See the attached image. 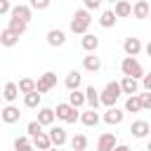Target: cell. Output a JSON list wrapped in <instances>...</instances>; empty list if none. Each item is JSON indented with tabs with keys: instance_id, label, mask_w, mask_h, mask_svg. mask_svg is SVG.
<instances>
[{
	"instance_id": "1",
	"label": "cell",
	"mask_w": 151,
	"mask_h": 151,
	"mask_svg": "<svg viewBox=\"0 0 151 151\" xmlns=\"http://www.w3.org/2000/svg\"><path fill=\"white\" fill-rule=\"evenodd\" d=\"M90 24H92V14H90V9H76L73 17H71V33H76V35H85L87 28H90Z\"/></svg>"
},
{
	"instance_id": "2",
	"label": "cell",
	"mask_w": 151,
	"mask_h": 151,
	"mask_svg": "<svg viewBox=\"0 0 151 151\" xmlns=\"http://www.w3.org/2000/svg\"><path fill=\"white\" fill-rule=\"evenodd\" d=\"M120 94H123V87H120V83L111 80V83H106V87L101 90V104L111 109V106H116V101L120 99Z\"/></svg>"
},
{
	"instance_id": "3",
	"label": "cell",
	"mask_w": 151,
	"mask_h": 151,
	"mask_svg": "<svg viewBox=\"0 0 151 151\" xmlns=\"http://www.w3.org/2000/svg\"><path fill=\"white\" fill-rule=\"evenodd\" d=\"M120 71H123V76H130V78H137V80H142L146 73H144V66L134 59V57H125L123 61H120Z\"/></svg>"
},
{
	"instance_id": "4",
	"label": "cell",
	"mask_w": 151,
	"mask_h": 151,
	"mask_svg": "<svg viewBox=\"0 0 151 151\" xmlns=\"http://www.w3.org/2000/svg\"><path fill=\"white\" fill-rule=\"evenodd\" d=\"M54 113H57V118H59V120H64V123H76V120H80L78 109H76V106H71L68 101H66V104H57Z\"/></svg>"
},
{
	"instance_id": "5",
	"label": "cell",
	"mask_w": 151,
	"mask_h": 151,
	"mask_svg": "<svg viewBox=\"0 0 151 151\" xmlns=\"http://www.w3.org/2000/svg\"><path fill=\"white\" fill-rule=\"evenodd\" d=\"M54 85H57V73H54V71H45V73L38 78V92H40V94L50 92Z\"/></svg>"
},
{
	"instance_id": "6",
	"label": "cell",
	"mask_w": 151,
	"mask_h": 151,
	"mask_svg": "<svg viewBox=\"0 0 151 151\" xmlns=\"http://www.w3.org/2000/svg\"><path fill=\"white\" fill-rule=\"evenodd\" d=\"M144 50V45H142V40L139 38H125L123 40V52H125V57H137L139 52Z\"/></svg>"
},
{
	"instance_id": "7",
	"label": "cell",
	"mask_w": 151,
	"mask_h": 151,
	"mask_svg": "<svg viewBox=\"0 0 151 151\" xmlns=\"http://www.w3.org/2000/svg\"><path fill=\"white\" fill-rule=\"evenodd\" d=\"M118 146V139L113 132H104L99 139H97V151H113Z\"/></svg>"
},
{
	"instance_id": "8",
	"label": "cell",
	"mask_w": 151,
	"mask_h": 151,
	"mask_svg": "<svg viewBox=\"0 0 151 151\" xmlns=\"http://www.w3.org/2000/svg\"><path fill=\"white\" fill-rule=\"evenodd\" d=\"M47 134H50V139H52V146H57V149H61V146L68 142V137H66V130H64V127H57V125H52Z\"/></svg>"
},
{
	"instance_id": "9",
	"label": "cell",
	"mask_w": 151,
	"mask_h": 151,
	"mask_svg": "<svg viewBox=\"0 0 151 151\" xmlns=\"http://www.w3.org/2000/svg\"><path fill=\"white\" fill-rule=\"evenodd\" d=\"M12 19H21V21H31L33 19V7L31 5H14V9H12V14H9Z\"/></svg>"
},
{
	"instance_id": "10",
	"label": "cell",
	"mask_w": 151,
	"mask_h": 151,
	"mask_svg": "<svg viewBox=\"0 0 151 151\" xmlns=\"http://www.w3.org/2000/svg\"><path fill=\"white\" fill-rule=\"evenodd\" d=\"M149 132H151V125H149L146 120H134V123L130 125V134H132L134 139H144Z\"/></svg>"
},
{
	"instance_id": "11",
	"label": "cell",
	"mask_w": 151,
	"mask_h": 151,
	"mask_svg": "<svg viewBox=\"0 0 151 151\" xmlns=\"http://www.w3.org/2000/svg\"><path fill=\"white\" fill-rule=\"evenodd\" d=\"M0 118H2V123H7V125H12V123H19V118H21V113H19V109H17L14 104H7V106L2 109V113H0Z\"/></svg>"
},
{
	"instance_id": "12",
	"label": "cell",
	"mask_w": 151,
	"mask_h": 151,
	"mask_svg": "<svg viewBox=\"0 0 151 151\" xmlns=\"http://www.w3.org/2000/svg\"><path fill=\"white\" fill-rule=\"evenodd\" d=\"M123 118H125V113H123L120 109H116V106L106 109V113H104V123H106V125H120Z\"/></svg>"
},
{
	"instance_id": "13",
	"label": "cell",
	"mask_w": 151,
	"mask_h": 151,
	"mask_svg": "<svg viewBox=\"0 0 151 151\" xmlns=\"http://www.w3.org/2000/svg\"><path fill=\"white\" fill-rule=\"evenodd\" d=\"M64 42H66V33L64 31H59V28L47 31V45L50 47H61Z\"/></svg>"
},
{
	"instance_id": "14",
	"label": "cell",
	"mask_w": 151,
	"mask_h": 151,
	"mask_svg": "<svg viewBox=\"0 0 151 151\" xmlns=\"http://www.w3.org/2000/svg\"><path fill=\"white\" fill-rule=\"evenodd\" d=\"M120 87H123V94L132 97V94H137V90H139V80H137V78H130V76H123Z\"/></svg>"
},
{
	"instance_id": "15",
	"label": "cell",
	"mask_w": 151,
	"mask_h": 151,
	"mask_svg": "<svg viewBox=\"0 0 151 151\" xmlns=\"http://www.w3.org/2000/svg\"><path fill=\"white\" fill-rule=\"evenodd\" d=\"M132 14H134V19H149V14H151L149 2H146V0H137V2L132 5Z\"/></svg>"
},
{
	"instance_id": "16",
	"label": "cell",
	"mask_w": 151,
	"mask_h": 151,
	"mask_svg": "<svg viewBox=\"0 0 151 151\" xmlns=\"http://www.w3.org/2000/svg\"><path fill=\"white\" fill-rule=\"evenodd\" d=\"M83 68H85V71H90V73H97V71L101 68V59L92 52V54L83 57Z\"/></svg>"
},
{
	"instance_id": "17",
	"label": "cell",
	"mask_w": 151,
	"mask_h": 151,
	"mask_svg": "<svg viewBox=\"0 0 151 151\" xmlns=\"http://www.w3.org/2000/svg\"><path fill=\"white\" fill-rule=\"evenodd\" d=\"M116 21H118V17H116L113 9H104V12L99 14V26H101V28H113Z\"/></svg>"
},
{
	"instance_id": "18",
	"label": "cell",
	"mask_w": 151,
	"mask_h": 151,
	"mask_svg": "<svg viewBox=\"0 0 151 151\" xmlns=\"http://www.w3.org/2000/svg\"><path fill=\"white\" fill-rule=\"evenodd\" d=\"M80 47L85 50V52H97V47H99V38L97 35H92V33H85L83 35V40H80Z\"/></svg>"
},
{
	"instance_id": "19",
	"label": "cell",
	"mask_w": 151,
	"mask_h": 151,
	"mask_svg": "<svg viewBox=\"0 0 151 151\" xmlns=\"http://www.w3.org/2000/svg\"><path fill=\"white\" fill-rule=\"evenodd\" d=\"M54 118H57L54 109H47V106H42V109L38 111V123H42V125H47V127H52Z\"/></svg>"
},
{
	"instance_id": "20",
	"label": "cell",
	"mask_w": 151,
	"mask_h": 151,
	"mask_svg": "<svg viewBox=\"0 0 151 151\" xmlns=\"http://www.w3.org/2000/svg\"><path fill=\"white\" fill-rule=\"evenodd\" d=\"M80 123L87 125V127H94V125L99 123V113H97V109H87V111H83V113H80Z\"/></svg>"
},
{
	"instance_id": "21",
	"label": "cell",
	"mask_w": 151,
	"mask_h": 151,
	"mask_svg": "<svg viewBox=\"0 0 151 151\" xmlns=\"http://www.w3.org/2000/svg\"><path fill=\"white\" fill-rule=\"evenodd\" d=\"M0 42H2V47H14V45L19 42V35H17L14 31H9V28H2V33H0Z\"/></svg>"
},
{
	"instance_id": "22",
	"label": "cell",
	"mask_w": 151,
	"mask_h": 151,
	"mask_svg": "<svg viewBox=\"0 0 151 151\" xmlns=\"http://www.w3.org/2000/svg\"><path fill=\"white\" fill-rule=\"evenodd\" d=\"M85 97H87V106H90V109H97V106L101 104V92H97L94 85H90V87L85 90Z\"/></svg>"
},
{
	"instance_id": "23",
	"label": "cell",
	"mask_w": 151,
	"mask_h": 151,
	"mask_svg": "<svg viewBox=\"0 0 151 151\" xmlns=\"http://www.w3.org/2000/svg\"><path fill=\"white\" fill-rule=\"evenodd\" d=\"M113 12H116V17H118V19L130 17V14H132V5H130V0H120L118 5H113Z\"/></svg>"
},
{
	"instance_id": "24",
	"label": "cell",
	"mask_w": 151,
	"mask_h": 151,
	"mask_svg": "<svg viewBox=\"0 0 151 151\" xmlns=\"http://www.w3.org/2000/svg\"><path fill=\"white\" fill-rule=\"evenodd\" d=\"M19 92H21V90H19V85H17V83H7V85H5L2 97H5V101H7V104H12V101H17Z\"/></svg>"
},
{
	"instance_id": "25",
	"label": "cell",
	"mask_w": 151,
	"mask_h": 151,
	"mask_svg": "<svg viewBox=\"0 0 151 151\" xmlns=\"http://www.w3.org/2000/svg\"><path fill=\"white\" fill-rule=\"evenodd\" d=\"M125 111H127V113H139V111H144V109H142V99H139V94L127 97V101H125Z\"/></svg>"
},
{
	"instance_id": "26",
	"label": "cell",
	"mask_w": 151,
	"mask_h": 151,
	"mask_svg": "<svg viewBox=\"0 0 151 151\" xmlns=\"http://www.w3.org/2000/svg\"><path fill=\"white\" fill-rule=\"evenodd\" d=\"M33 146H35L38 151H47V149H52V139H50V134H47V132L38 134V137L33 139Z\"/></svg>"
},
{
	"instance_id": "27",
	"label": "cell",
	"mask_w": 151,
	"mask_h": 151,
	"mask_svg": "<svg viewBox=\"0 0 151 151\" xmlns=\"http://www.w3.org/2000/svg\"><path fill=\"white\" fill-rule=\"evenodd\" d=\"M80 80H83V76H80L78 71H71V73L66 76V80H64V85H66V87H68V90L73 92V90H78V87H80Z\"/></svg>"
},
{
	"instance_id": "28",
	"label": "cell",
	"mask_w": 151,
	"mask_h": 151,
	"mask_svg": "<svg viewBox=\"0 0 151 151\" xmlns=\"http://www.w3.org/2000/svg\"><path fill=\"white\" fill-rule=\"evenodd\" d=\"M40 99H42V94L35 90V92H31V94H24V106L26 109H38L40 106Z\"/></svg>"
},
{
	"instance_id": "29",
	"label": "cell",
	"mask_w": 151,
	"mask_h": 151,
	"mask_svg": "<svg viewBox=\"0 0 151 151\" xmlns=\"http://www.w3.org/2000/svg\"><path fill=\"white\" fill-rule=\"evenodd\" d=\"M68 104H71V106H76V109H80L83 104H87V97H85V92H80V90H73V92L68 94Z\"/></svg>"
},
{
	"instance_id": "30",
	"label": "cell",
	"mask_w": 151,
	"mask_h": 151,
	"mask_svg": "<svg viewBox=\"0 0 151 151\" xmlns=\"http://www.w3.org/2000/svg\"><path fill=\"white\" fill-rule=\"evenodd\" d=\"M7 28H9V31H14L17 35H24V33H26V28H28V24H26V21H21V19H12V17H9Z\"/></svg>"
},
{
	"instance_id": "31",
	"label": "cell",
	"mask_w": 151,
	"mask_h": 151,
	"mask_svg": "<svg viewBox=\"0 0 151 151\" xmlns=\"http://www.w3.org/2000/svg\"><path fill=\"white\" fill-rule=\"evenodd\" d=\"M19 90H21V94H31V92L38 90V83L33 78H21L19 80Z\"/></svg>"
},
{
	"instance_id": "32",
	"label": "cell",
	"mask_w": 151,
	"mask_h": 151,
	"mask_svg": "<svg viewBox=\"0 0 151 151\" xmlns=\"http://www.w3.org/2000/svg\"><path fill=\"white\" fill-rule=\"evenodd\" d=\"M42 127H45L42 123H38V120H31V123L26 125V134H28L31 139H35L38 134H42Z\"/></svg>"
},
{
	"instance_id": "33",
	"label": "cell",
	"mask_w": 151,
	"mask_h": 151,
	"mask_svg": "<svg viewBox=\"0 0 151 151\" xmlns=\"http://www.w3.org/2000/svg\"><path fill=\"white\" fill-rule=\"evenodd\" d=\"M71 149H73V151H85V149H87V137H85V134H76V137L71 139Z\"/></svg>"
},
{
	"instance_id": "34",
	"label": "cell",
	"mask_w": 151,
	"mask_h": 151,
	"mask_svg": "<svg viewBox=\"0 0 151 151\" xmlns=\"http://www.w3.org/2000/svg\"><path fill=\"white\" fill-rule=\"evenodd\" d=\"M33 144V139L28 137V134H21V137H17L14 139V151H24L26 146H31Z\"/></svg>"
},
{
	"instance_id": "35",
	"label": "cell",
	"mask_w": 151,
	"mask_h": 151,
	"mask_svg": "<svg viewBox=\"0 0 151 151\" xmlns=\"http://www.w3.org/2000/svg\"><path fill=\"white\" fill-rule=\"evenodd\" d=\"M139 99H142V109H144V111H151V92L139 94Z\"/></svg>"
},
{
	"instance_id": "36",
	"label": "cell",
	"mask_w": 151,
	"mask_h": 151,
	"mask_svg": "<svg viewBox=\"0 0 151 151\" xmlns=\"http://www.w3.org/2000/svg\"><path fill=\"white\" fill-rule=\"evenodd\" d=\"M52 5V0H31V7L33 9H47Z\"/></svg>"
},
{
	"instance_id": "37",
	"label": "cell",
	"mask_w": 151,
	"mask_h": 151,
	"mask_svg": "<svg viewBox=\"0 0 151 151\" xmlns=\"http://www.w3.org/2000/svg\"><path fill=\"white\" fill-rule=\"evenodd\" d=\"M12 5H9V0H0V14L5 17V14H12Z\"/></svg>"
},
{
	"instance_id": "38",
	"label": "cell",
	"mask_w": 151,
	"mask_h": 151,
	"mask_svg": "<svg viewBox=\"0 0 151 151\" xmlns=\"http://www.w3.org/2000/svg\"><path fill=\"white\" fill-rule=\"evenodd\" d=\"M83 2H85V9H90V12H92V9H99L104 0H83Z\"/></svg>"
},
{
	"instance_id": "39",
	"label": "cell",
	"mask_w": 151,
	"mask_h": 151,
	"mask_svg": "<svg viewBox=\"0 0 151 151\" xmlns=\"http://www.w3.org/2000/svg\"><path fill=\"white\" fill-rule=\"evenodd\" d=\"M142 87H144L146 92H151V71H149V73L142 78Z\"/></svg>"
},
{
	"instance_id": "40",
	"label": "cell",
	"mask_w": 151,
	"mask_h": 151,
	"mask_svg": "<svg viewBox=\"0 0 151 151\" xmlns=\"http://www.w3.org/2000/svg\"><path fill=\"white\" fill-rule=\"evenodd\" d=\"M113 151H130V146H127V144H118Z\"/></svg>"
},
{
	"instance_id": "41",
	"label": "cell",
	"mask_w": 151,
	"mask_h": 151,
	"mask_svg": "<svg viewBox=\"0 0 151 151\" xmlns=\"http://www.w3.org/2000/svg\"><path fill=\"white\" fill-rule=\"evenodd\" d=\"M144 52H146V54H149V57H151V40H149V42H146V45H144Z\"/></svg>"
},
{
	"instance_id": "42",
	"label": "cell",
	"mask_w": 151,
	"mask_h": 151,
	"mask_svg": "<svg viewBox=\"0 0 151 151\" xmlns=\"http://www.w3.org/2000/svg\"><path fill=\"white\" fill-rule=\"evenodd\" d=\"M24 151H38V149H35V146H33V144H31V146H26V149H24Z\"/></svg>"
},
{
	"instance_id": "43",
	"label": "cell",
	"mask_w": 151,
	"mask_h": 151,
	"mask_svg": "<svg viewBox=\"0 0 151 151\" xmlns=\"http://www.w3.org/2000/svg\"><path fill=\"white\" fill-rule=\"evenodd\" d=\"M109 2H111V5H118V2H120V0H109Z\"/></svg>"
},
{
	"instance_id": "44",
	"label": "cell",
	"mask_w": 151,
	"mask_h": 151,
	"mask_svg": "<svg viewBox=\"0 0 151 151\" xmlns=\"http://www.w3.org/2000/svg\"><path fill=\"white\" fill-rule=\"evenodd\" d=\"M146 151H151V139H149V144H146Z\"/></svg>"
},
{
	"instance_id": "45",
	"label": "cell",
	"mask_w": 151,
	"mask_h": 151,
	"mask_svg": "<svg viewBox=\"0 0 151 151\" xmlns=\"http://www.w3.org/2000/svg\"><path fill=\"white\" fill-rule=\"evenodd\" d=\"M47 151H59V149H57V146H52V149H47Z\"/></svg>"
},
{
	"instance_id": "46",
	"label": "cell",
	"mask_w": 151,
	"mask_h": 151,
	"mask_svg": "<svg viewBox=\"0 0 151 151\" xmlns=\"http://www.w3.org/2000/svg\"><path fill=\"white\" fill-rule=\"evenodd\" d=\"M149 19H151V14H149Z\"/></svg>"
}]
</instances>
